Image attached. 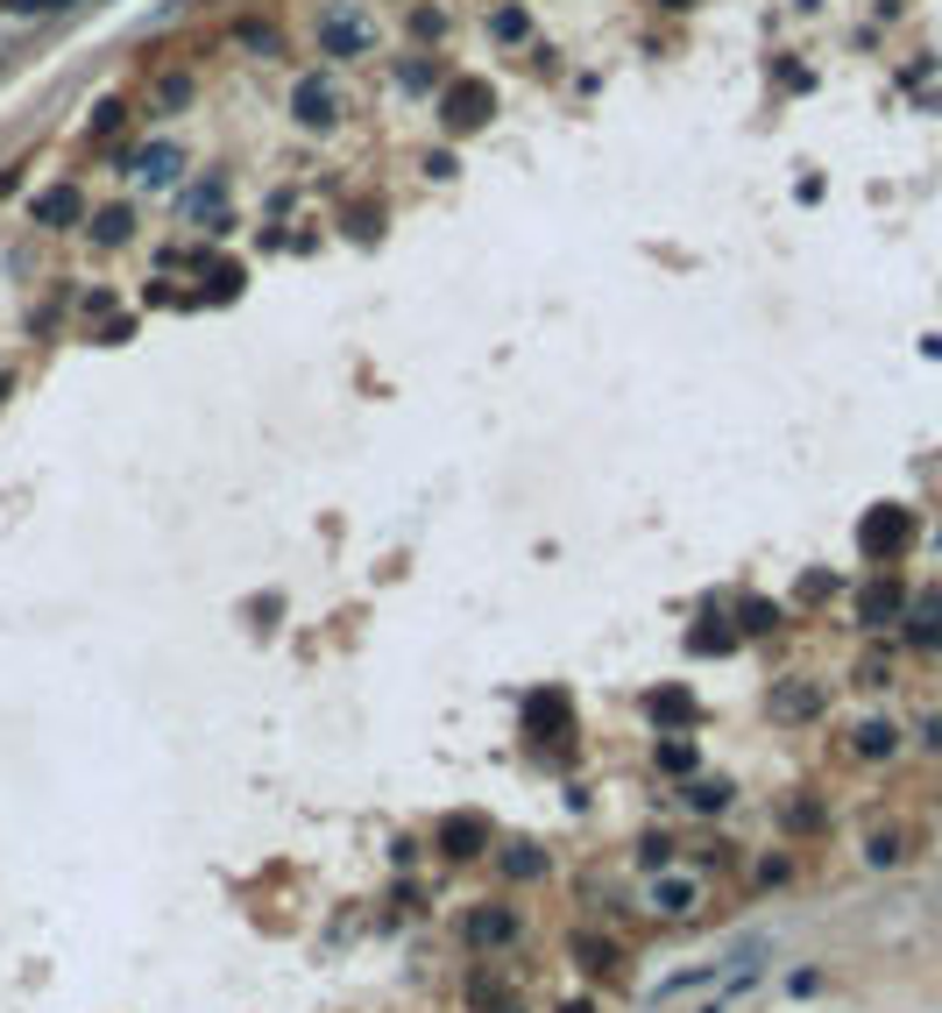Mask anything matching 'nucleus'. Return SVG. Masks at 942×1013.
I'll list each match as a JSON object with an SVG mask.
<instances>
[{
	"mask_svg": "<svg viewBox=\"0 0 942 1013\" xmlns=\"http://www.w3.org/2000/svg\"><path fill=\"white\" fill-rule=\"evenodd\" d=\"M646 717L652 723H695V695H687V688H652L646 695Z\"/></svg>",
	"mask_w": 942,
	"mask_h": 1013,
	"instance_id": "ddd939ff",
	"label": "nucleus"
},
{
	"mask_svg": "<svg viewBox=\"0 0 942 1013\" xmlns=\"http://www.w3.org/2000/svg\"><path fill=\"white\" fill-rule=\"evenodd\" d=\"M907 638H915V645H942V595H921V603H915Z\"/></svg>",
	"mask_w": 942,
	"mask_h": 1013,
	"instance_id": "2eb2a0df",
	"label": "nucleus"
},
{
	"mask_svg": "<svg viewBox=\"0 0 942 1013\" xmlns=\"http://www.w3.org/2000/svg\"><path fill=\"white\" fill-rule=\"evenodd\" d=\"M766 957H772V935H766V929H758V935H737V943L723 950V978H730V986H752Z\"/></svg>",
	"mask_w": 942,
	"mask_h": 1013,
	"instance_id": "9d476101",
	"label": "nucleus"
},
{
	"mask_svg": "<svg viewBox=\"0 0 942 1013\" xmlns=\"http://www.w3.org/2000/svg\"><path fill=\"white\" fill-rule=\"evenodd\" d=\"M489 36H503V43H525V36H532L525 8H497V14H489Z\"/></svg>",
	"mask_w": 942,
	"mask_h": 1013,
	"instance_id": "aec40b11",
	"label": "nucleus"
},
{
	"mask_svg": "<svg viewBox=\"0 0 942 1013\" xmlns=\"http://www.w3.org/2000/svg\"><path fill=\"white\" fill-rule=\"evenodd\" d=\"M660 8H695V0H660Z\"/></svg>",
	"mask_w": 942,
	"mask_h": 1013,
	"instance_id": "c85d7f7f",
	"label": "nucleus"
},
{
	"mask_svg": "<svg viewBox=\"0 0 942 1013\" xmlns=\"http://www.w3.org/2000/svg\"><path fill=\"white\" fill-rule=\"evenodd\" d=\"M397 85H404V93H426V85H446V71L432 65L426 50H411V57H404V65H397Z\"/></svg>",
	"mask_w": 942,
	"mask_h": 1013,
	"instance_id": "dca6fc26",
	"label": "nucleus"
},
{
	"mask_svg": "<svg viewBox=\"0 0 942 1013\" xmlns=\"http://www.w3.org/2000/svg\"><path fill=\"white\" fill-rule=\"evenodd\" d=\"M234 43H248L263 65H269V57H283V36H277V28H263V22H242V28H234Z\"/></svg>",
	"mask_w": 942,
	"mask_h": 1013,
	"instance_id": "6ab92c4d",
	"label": "nucleus"
},
{
	"mask_svg": "<svg viewBox=\"0 0 942 1013\" xmlns=\"http://www.w3.org/2000/svg\"><path fill=\"white\" fill-rule=\"evenodd\" d=\"M440 851L446 858H482L489 851V815H446V823H440Z\"/></svg>",
	"mask_w": 942,
	"mask_h": 1013,
	"instance_id": "6e6552de",
	"label": "nucleus"
},
{
	"mask_svg": "<svg viewBox=\"0 0 942 1013\" xmlns=\"http://www.w3.org/2000/svg\"><path fill=\"white\" fill-rule=\"evenodd\" d=\"M85 234H93L100 248H121L135 234V213H128V206H93V213H85Z\"/></svg>",
	"mask_w": 942,
	"mask_h": 1013,
	"instance_id": "f8f14e48",
	"label": "nucleus"
},
{
	"mask_svg": "<svg viewBox=\"0 0 942 1013\" xmlns=\"http://www.w3.org/2000/svg\"><path fill=\"white\" fill-rule=\"evenodd\" d=\"M815 709H822V695L815 688H780V695H772V717H815Z\"/></svg>",
	"mask_w": 942,
	"mask_h": 1013,
	"instance_id": "f3484780",
	"label": "nucleus"
},
{
	"mask_svg": "<svg viewBox=\"0 0 942 1013\" xmlns=\"http://www.w3.org/2000/svg\"><path fill=\"white\" fill-rule=\"evenodd\" d=\"M185 100H191V79H185V71L156 79V107H185Z\"/></svg>",
	"mask_w": 942,
	"mask_h": 1013,
	"instance_id": "393cba45",
	"label": "nucleus"
},
{
	"mask_svg": "<svg viewBox=\"0 0 942 1013\" xmlns=\"http://www.w3.org/2000/svg\"><path fill=\"white\" fill-rule=\"evenodd\" d=\"M319 50L340 57V65H362V57L376 50V22H369L354 0H326L319 8Z\"/></svg>",
	"mask_w": 942,
	"mask_h": 1013,
	"instance_id": "f03ea898",
	"label": "nucleus"
},
{
	"mask_svg": "<svg viewBox=\"0 0 942 1013\" xmlns=\"http://www.w3.org/2000/svg\"><path fill=\"white\" fill-rule=\"evenodd\" d=\"M511 935H517L511 907H475V915H468V943L475 950H497V943H511Z\"/></svg>",
	"mask_w": 942,
	"mask_h": 1013,
	"instance_id": "9b49d317",
	"label": "nucleus"
},
{
	"mask_svg": "<svg viewBox=\"0 0 942 1013\" xmlns=\"http://www.w3.org/2000/svg\"><path fill=\"white\" fill-rule=\"evenodd\" d=\"M772 624H780V609L766 595H744V631H772Z\"/></svg>",
	"mask_w": 942,
	"mask_h": 1013,
	"instance_id": "b1692460",
	"label": "nucleus"
},
{
	"mask_svg": "<svg viewBox=\"0 0 942 1013\" xmlns=\"http://www.w3.org/2000/svg\"><path fill=\"white\" fill-rule=\"evenodd\" d=\"M907 539H915V517H907L900 503H879V511L858 525L864 560H900V554H907Z\"/></svg>",
	"mask_w": 942,
	"mask_h": 1013,
	"instance_id": "20e7f679",
	"label": "nucleus"
},
{
	"mask_svg": "<svg viewBox=\"0 0 942 1013\" xmlns=\"http://www.w3.org/2000/svg\"><path fill=\"white\" fill-rule=\"evenodd\" d=\"M177 171H185V156H177V142H149L128 156V177L135 185H177Z\"/></svg>",
	"mask_w": 942,
	"mask_h": 1013,
	"instance_id": "0eeeda50",
	"label": "nucleus"
},
{
	"mask_svg": "<svg viewBox=\"0 0 942 1013\" xmlns=\"http://www.w3.org/2000/svg\"><path fill=\"white\" fill-rule=\"evenodd\" d=\"M291 121L305 128V136H334V128L348 121V93H340L334 71H305V79L291 85Z\"/></svg>",
	"mask_w": 942,
	"mask_h": 1013,
	"instance_id": "f257e3e1",
	"label": "nucleus"
},
{
	"mask_svg": "<svg viewBox=\"0 0 942 1013\" xmlns=\"http://www.w3.org/2000/svg\"><path fill=\"white\" fill-rule=\"evenodd\" d=\"M489 114H497V85H489V79H468V71H446V85H440V128L475 136Z\"/></svg>",
	"mask_w": 942,
	"mask_h": 1013,
	"instance_id": "7ed1b4c3",
	"label": "nucleus"
},
{
	"mask_svg": "<svg viewBox=\"0 0 942 1013\" xmlns=\"http://www.w3.org/2000/svg\"><path fill=\"white\" fill-rule=\"evenodd\" d=\"M900 609H907V589H900V581H893V574H879L872 589L858 595V624H872V631H886V624L900 617Z\"/></svg>",
	"mask_w": 942,
	"mask_h": 1013,
	"instance_id": "1a4fd4ad",
	"label": "nucleus"
},
{
	"mask_svg": "<svg viewBox=\"0 0 942 1013\" xmlns=\"http://www.w3.org/2000/svg\"><path fill=\"white\" fill-rule=\"evenodd\" d=\"M687 801H695L701 815H716V808H730V787H723V780H701V787H695V794H687Z\"/></svg>",
	"mask_w": 942,
	"mask_h": 1013,
	"instance_id": "a878e982",
	"label": "nucleus"
},
{
	"mask_svg": "<svg viewBox=\"0 0 942 1013\" xmlns=\"http://www.w3.org/2000/svg\"><path fill=\"white\" fill-rule=\"evenodd\" d=\"M411 28H418V36H440L446 14H440V8H418V14H411Z\"/></svg>",
	"mask_w": 942,
	"mask_h": 1013,
	"instance_id": "cd10ccee",
	"label": "nucleus"
},
{
	"mask_svg": "<svg viewBox=\"0 0 942 1013\" xmlns=\"http://www.w3.org/2000/svg\"><path fill=\"white\" fill-rule=\"evenodd\" d=\"M503 872H511V878H538V872H546V858H538L532 843H511V851H503Z\"/></svg>",
	"mask_w": 942,
	"mask_h": 1013,
	"instance_id": "412c9836",
	"label": "nucleus"
},
{
	"mask_svg": "<svg viewBox=\"0 0 942 1013\" xmlns=\"http://www.w3.org/2000/svg\"><path fill=\"white\" fill-rule=\"evenodd\" d=\"M695 900H701V886H695V878H660V886H652V907H660V915H695Z\"/></svg>",
	"mask_w": 942,
	"mask_h": 1013,
	"instance_id": "4468645a",
	"label": "nucleus"
},
{
	"mask_svg": "<svg viewBox=\"0 0 942 1013\" xmlns=\"http://www.w3.org/2000/svg\"><path fill=\"white\" fill-rule=\"evenodd\" d=\"M893 744H900V730H893V723H858V758H886Z\"/></svg>",
	"mask_w": 942,
	"mask_h": 1013,
	"instance_id": "a211bd4d",
	"label": "nucleus"
},
{
	"mask_svg": "<svg viewBox=\"0 0 942 1013\" xmlns=\"http://www.w3.org/2000/svg\"><path fill=\"white\" fill-rule=\"evenodd\" d=\"M567 723H574V709H567V695H560V688H538L532 702H525V737H532V744L567 737Z\"/></svg>",
	"mask_w": 942,
	"mask_h": 1013,
	"instance_id": "423d86ee",
	"label": "nucleus"
},
{
	"mask_svg": "<svg viewBox=\"0 0 942 1013\" xmlns=\"http://www.w3.org/2000/svg\"><path fill=\"white\" fill-rule=\"evenodd\" d=\"M660 766H666V772H695V744H681V737H660Z\"/></svg>",
	"mask_w": 942,
	"mask_h": 1013,
	"instance_id": "5701e85b",
	"label": "nucleus"
},
{
	"mask_svg": "<svg viewBox=\"0 0 942 1013\" xmlns=\"http://www.w3.org/2000/svg\"><path fill=\"white\" fill-rule=\"evenodd\" d=\"M121 121H128V107H121V100H100V107H93V136H100V142H107V136H121Z\"/></svg>",
	"mask_w": 942,
	"mask_h": 1013,
	"instance_id": "4be33fe9",
	"label": "nucleus"
},
{
	"mask_svg": "<svg viewBox=\"0 0 942 1013\" xmlns=\"http://www.w3.org/2000/svg\"><path fill=\"white\" fill-rule=\"evenodd\" d=\"M85 213H93V206H85V191L71 185V177L28 199V220H36V228H57V234H65V228H85Z\"/></svg>",
	"mask_w": 942,
	"mask_h": 1013,
	"instance_id": "39448f33",
	"label": "nucleus"
},
{
	"mask_svg": "<svg viewBox=\"0 0 942 1013\" xmlns=\"http://www.w3.org/2000/svg\"><path fill=\"white\" fill-rule=\"evenodd\" d=\"M864 858H872V865H900V858H907V843L886 829V837H872V851H864Z\"/></svg>",
	"mask_w": 942,
	"mask_h": 1013,
	"instance_id": "bb28decb",
	"label": "nucleus"
}]
</instances>
